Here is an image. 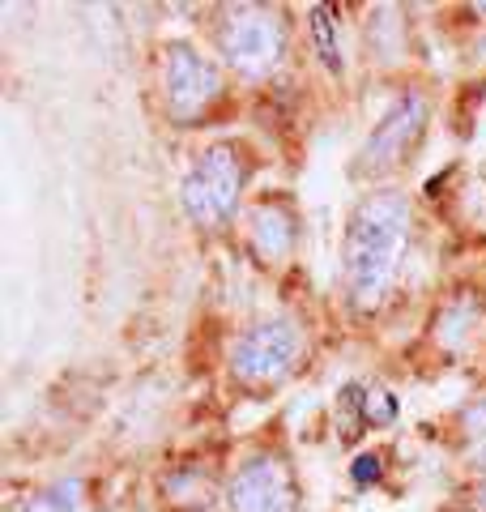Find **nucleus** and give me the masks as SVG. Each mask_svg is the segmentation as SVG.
Returning a JSON list of instances; mask_svg holds the SVG:
<instances>
[{
    "label": "nucleus",
    "mask_w": 486,
    "mask_h": 512,
    "mask_svg": "<svg viewBox=\"0 0 486 512\" xmlns=\"http://www.w3.org/2000/svg\"><path fill=\"white\" fill-rule=\"evenodd\" d=\"M405 239H410V205L401 192H371V197L350 214L342 269L346 286L359 303H380L397 278Z\"/></svg>",
    "instance_id": "obj_1"
},
{
    "label": "nucleus",
    "mask_w": 486,
    "mask_h": 512,
    "mask_svg": "<svg viewBox=\"0 0 486 512\" xmlns=\"http://www.w3.org/2000/svg\"><path fill=\"white\" fill-rule=\"evenodd\" d=\"M239 188H243V167L231 146H209L192 171L184 175V210L197 227H222L239 205Z\"/></svg>",
    "instance_id": "obj_2"
},
{
    "label": "nucleus",
    "mask_w": 486,
    "mask_h": 512,
    "mask_svg": "<svg viewBox=\"0 0 486 512\" xmlns=\"http://www.w3.org/2000/svg\"><path fill=\"white\" fill-rule=\"evenodd\" d=\"M299 350H303V338L290 320H265V325H252L235 342L231 367H235V376L252 380V384H273L295 367Z\"/></svg>",
    "instance_id": "obj_3"
},
{
    "label": "nucleus",
    "mask_w": 486,
    "mask_h": 512,
    "mask_svg": "<svg viewBox=\"0 0 486 512\" xmlns=\"http://www.w3.org/2000/svg\"><path fill=\"white\" fill-rule=\"evenodd\" d=\"M286 52L282 26L261 9H235L222 22V56L235 64L239 73H269L278 69Z\"/></svg>",
    "instance_id": "obj_4"
},
{
    "label": "nucleus",
    "mask_w": 486,
    "mask_h": 512,
    "mask_svg": "<svg viewBox=\"0 0 486 512\" xmlns=\"http://www.w3.org/2000/svg\"><path fill=\"white\" fill-rule=\"evenodd\" d=\"M231 512H299L295 474L282 457H256L231 478Z\"/></svg>",
    "instance_id": "obj_5"
},
{
    "label": "nucleus",
    "mask_w": 486,
    "mask_h": 512,
    "mask_svg": "<svg viewBox=\"0 0 486 512\" xmlns=\"http://www.w3.org/2000/svg\"><path fill=\"white\" fill-rule=\"evenodd\" d=\"M162 86H167V103L171 111H180V116H192V111H201L218 99L222 90V77L218 69L209 64L197 47L188 43H171L167 47V64H162Z\"/></svg>",
    "instance_id": "obj_6"
},
{
    "label": "nucleus",
    "mask_w": 486,
    "mask_h": 512,
    "mask_svg": "<svg viewBox=\"0 0 486 512\" xmlns=\"http://www.w3.org/2000/svg\"><path fill=\"white\" fill-rule=\"evenodd\" d=\"M423 124H427V103L418 99V94H401V99L380 116L376 133L367 137V146L359 154V171L371 175V171L393 167L397 158L410 150V141L423 133Z\"/></svg>",
    "instance_id": "obj_7"
},
{
    "label": "nucleus",
    "mask_w": 486,
    "mask_h": 512,
    "mask_svg": "<svg viewBox=\"0 0 486 512\" xmlns=\"http://www.w3.org/2000/svg\"><path fill=\"white\" fill-rule=\"evenodd\" d=\"M307 26H312V43H316V56L329 73H342V43H337V13L329 5H312L307 9Z\"/></svg>",
    "instance_id": "obj_8"
},
{
    "label": "nucleus",
    "mask_w": 486,
    "mask_h": 512,
    "mask_svg": "<svg viewBox=\"0 0 486 512\" xmlns=\"http://www.w3.org/2000/svg\"><path fill=\"white\" fill-rule=\"evenodd\" d=\"M256 244H261L265 256H282L290 248V218L273 210V205L256 210Z\"/></svg>",
    "instance_id": "obj_9"
},
{
    "label": "nucleus",
    "mask_w": 486,
    "mask_h": 512,
    "mask_svg": "<svg viewBox=\"0 0 486 512\" xmlns=\"http://www.w3.org/2000/svg\"><path fill=\"white\" fill-rule=\"evenodd\" d=\"M73 495H77V487H73V483H69V487H56V491H43L39 500L30 504V512H69V508L77 504Z\"/></svg>",
    "instance_id": "obj_10"
},
{
    "label": "nucleus",
    "mask_w": 486,
    "mask_h": 512,
    "mask_svg": "<svg viewBox=\"0 0 486 512\" xmlns=\"http://www.w3.org/2000/svg\"><path fill=\"white\" fill-rule=\"evenodd\" d=\"M363 414H367V423H388L393 419V402H388V393H367L363 397Z\"/></svg>",
    "instance_id": "obj_11"
},
{
    "label": "nucleus",
    "mask_w": 486,
    "mask_h": 512,
    "mask_svg": "<svg viewBox=\"0 0 486 512\" xmlns=\"http://www.w3.org/2000/svg\"><path fill=\"white\" fill-rule=\"evenodd\" d=\"M465 423H469V431H474L478 440H486V402H478L474 410H465Z\"/></svg>",
    "instance_id": "obj_12"
},
{
    "label": "nucleus",
    "mask_w": 486,
    "mask_h": 512,
    "mask_svg": "<svg viewBox=\"0 0 486 512\" xmlns=\"http://www.w3.org/2000/svg\"><path fill=\"white\" fill-rule=\"evenodd\" d=\"M474 466L486 474V440H478V448H474Z\"/></svg>",
    "instance_id": "obj_13"
},
{
    "label": "nucleus",
    "mask_w": 486,
    "mask_h": 512,
    "mask_svg": "<svg viewBox=\"0 0 486 512\" xmlns=\"http://www.w3.org/2000/svg\"><path fill=\"white\" fill-rule=\"evenodd\" d=\"M478 508H482V512H486V487H482V491H478Z\"/></svg>",
    "instance_id": "obj_14"
}]
</instances>
